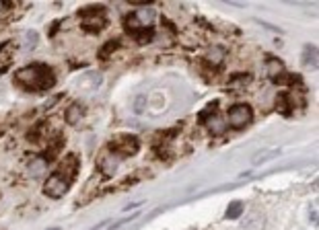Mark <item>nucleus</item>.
I'll use <instances>...</instances> for the list:
<instances>
[{"mask_svg":"<svg viewBox=\"0 0 319 230\" xmlns=\"http://www.w3.org/2000/svg\"><path fill=\"white\" fill-rule=\"evenodd\" d=\"M15 80L27 90H48L56 84V74L50 66L37 62L25 66V68H19L15 72Z\"/></svg>","mask_w":319,"mask_h":230,"instance_id":"f257e3e1","label":"nucleus"},{"mask_svg":"<svg viewBox=\"0 0 319 230\" xmlns=\"http://www.w3.org/2000/svg\"><path fill=\"white\" fill-rule=\"evenodd\" d=\"M76 173V158L70 156V164H66V160L62 162V167L50 175V179L44 185V193L52 200H60L62 195H66L72 183V177Z\"/></svg>","mask_w":319,"mask_h":230,"instance_id":"f03ea898","label":"nucleus"},{"mask_svg":"<svg viewBox=\"0 0 319 230\" xmlns=\"http://www.w3.org/2000/svg\"><path fill=\"white\" fill-rule=\"evenodd\" d=\"M99 13L103 15L105 9L89 7V9L81 11V17H83V29H85V31H89V33H97V31L105 25V17H99Z\"/></svg>","mask_w":319,"mask_h":230,"instance_id":"7ed1b4c3","label":"nucleus"},{"mask_svg":"<svg viewBox=\"0 0 319 230\" xmlns=\"http://www.w3.org/2000/svg\"><path fill=\"white\" fill-rule=\"evenodd\" d=\"M251 115H253V111H251V107L247 103H237V105H233L229 109L227 121H229V125L233 129H241V127H245L251 121Z\"/></svg>","mask_w":319,"mask_h":230,"instance_id":"20e7f679","label":"nucleus"},{"mask_svg":"<svg viewBox=\"0 0 319 230\" xmlns=\"http://www.w3.org/2000/svg\"><path fill=\"white\" fill-rule=\"evenodd\" d=\"M154 17H156L154 9L144 7V9L136 11L134 15H128V19H126V27H128V29H134V31H138V29H148V25H152Z\"/></svg>","mask_w":319,"mask_h":230,"instance_id":"39448f33","label":"nucleus"},{"mask_svg":"<svg viewBox=\"0 0 319 230\" xmlns=\"http://www.w3.org/2000/svg\"><path fill=\"white\" fill-rule=\"evenodd\" d=\"M111 152L117 156H132L138 152V140L134 136H117L111 144H109Z\"/></svg>","mask_w":319,"mask_h":230,"instance_id":"423d86ee","label":"nucleus"},{"mask_svg":"<svg viewBox=\"0 0 319 230\" xmlns=\"http://www.w3.org/2000/svg\"><path fill=\"white\" fill-rule=\"evenodd\" d=\"M266 228V214L260 210H253L241 222V230H264Z\"/></svg>","mask_w":319,"mask_h":230,"instance_id":"0eeeda50","label":"nucleus"},{"mask_svg":"<svg viewBox=\"0 0 319 230\" xmlns=\"http://www.w3.org/2000/svg\"><path fill=\"white\" fill-rule=\"evenodd\" d=\"M83 113H85V107H83L81 103H72V105L66 109V123H68V125H76V123L81 121Z\"/></svg>","mask_w":319,"mask_h":230,"instance_id":"6e6552de","label":"nucleus"},{"mask_svg":"<svg viewBox=\"0 0 319 230\" xmlns=\"http://www.w3.org/2000/svg\"><path fill=\"white\" fill-rule=\"evenodd\" d=\"M276 109H278L282 115L291 117V113H293V99H291L289 95H278V97H276Z\"/></svg>","mask_w":319,"mask_h":230,"instance_id":"1a4fd4ad","label":"nucleus"},{"mask_svg":"<svg viewBox=\"0 0 319 230\" xmlns=\"http://www.w3.org/2000/svg\"><path fill=\"white\" fill-rule=\"evenodd\" d=\"M284 72H286V70H284V64H282L280 60H276V58H270V60H268V76H270L272 80H278Z\"/></svg>","mask_w":319,"mask_h":230,"instance_id":"9d476101","label":"nucleus"},{"mask_svg":"<svg viewBox=\"0 0 319 230\" xmlns=\"http://www.w3.org/2000/svg\"><path fill=\"white\" fill-rule=\"evenodd\" d=\"M303 66H307V68H317V48L315 45H305V50H303Z\"/></svg>","mask_w":319,"mask_h":230,"instance_id":"9b49d317","label":"nucleus"},{"mask_svg":"<svg viewBox=\"0 0 319 230\" xmlns=\"http://www.w3.org/2000/svg\"><path fill=\"white\" fill-rule=\"evenodd\" d=\"M46 169H48V160L46 158H33L29 162V173L33 175V177H42L44 173H46Z\"/></svg>","mask_w":319,"mask_h":230,"instance_id":"f8f14e48","label":"nucleus"},{"mask_svg":"<svg viewBox=\"0 0 319 230\" xmlns=\"http://www.w3.org/2000/svg\"><path fill=\"white\" fill-rule=\"evenodd\" d=\"M276 156H280V150H278V148H272V150H262V152H258V154L253 156L251 164H262V162L272 160V158H276Z\"/></svg>","mask_w":319,"mask_h":230,"instance_id":"ddd939ff","label":"nucleus"},{"mask_svg":"<svg viewBox=\"0 0 319 230\" xmlns=\"http://www.w3.org/2000/svg\"><path fill=\"white\" fill-rule=\"evenodd\" d=\"M204 123H208V127L212 129V134H222V131H225V121H222L218 115H208L204 119Z\"/></svg>","mask_w":319,"mask_h":230,"instance_id":"4468645a","label":"nucleus"},{"mask_svg":"<svg viewBox=\"0 0 319 230\" xmlns=\"http://www.w3.org/2000/svg\"><path fill=\"white\" fill-rule=\"evenodd\" d=\"M243 210H245V206H243V202H231L229 204V208H227V218L229 220H235V218H239L241 214H243Z\"/></svg>","mask_w":319,"mask_h":230,"instance_id":"2eb2a0df","label":"nucleus"},{"mask_svg":"<svg viewBox=\"0 0 319 230\" xmlns=\"http://www.w3.org/2000/svg\"><path fill=\"white\" fill-rule=\"evenodd\" d=\"M37 33L35 31H25L23 33V48L25 50H33L35 45H37Z\"/></svg>","mask_w":319,"mask_h":230,"instance_id":"dca6fc26","label":"nucleus"},{"mask_svg":"<svg viewBox=\"0 0 319 230\" xmlns=\"http://www.w3.org/2000/svg\"><path fill=\"white\" fill-rule=\"evenodd\" d=\"M225 50L222 48H212L210 52H208V62H212V64H220L222 62V58H225Z\"/></svg>","mask_w":319,"mask_h":230,"instance_id":"f3484780","label":"nucleus"},{"mask_svg":"<svg viewBox=\"0 0 319 230\" xmlns=\"http://www.w3.org/2000/svg\"><path fill=\"white\" fill-rule=\"evenodd\" d=\"M144 103H146V97H138V99H136V105H134V111L140 113V111L144 109Z\"/></svg>","mask_w":319,"mask_h":230,"instance_id":"a211bd4d","label":"nucleus"},{"mask_svg":"<svg viewBox=\"0 0 319 230\" xmlns=\"http://www.w3.org/2000/svg\"><path fill=\"white\" fill-rule=\"evenodd\" d=\"M111 48H115V41H111V43H107V45L103 48V52H101V58H107V56H109V54L113 52Z\"/></svg>","mask_w":319,"mask_h":230,"instance_id":"6ab92c4d","label":"nucleus"},{"mask_svg":"<svg viewBox=\"0 0 319 230\" xmlns=\"http://www.w3.org/2000/svg\"><path fill=\"white\" fill-rule=\"evenodd\" d=\"M311 222H313V224L317 226V210H315V208L311 210Z\"/></svg>","mask_w":319,"mask_h":230,"instance_id":"aec40b11","label":"nucleus"},{"mask_svg":"<svg viewBox=\"0 0 319 230\" xmlns=\"http://www.w3.org/2000/svg\"><path fill=\"white\" fill-rule=\"evenodd\" d=\"M54 230H58V228H54Z\"/></svg>","mask_w":319,"mask_h":230,"instance_id":"412c9836","label":"nucleus"}]
</instances>
